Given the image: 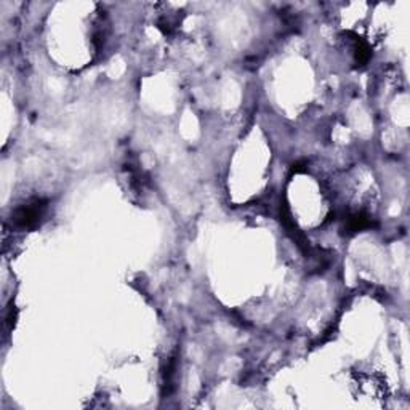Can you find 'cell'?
<instances>
[{
    "instance_id": "1",
    "label": "cell",
    "mask_w": 410,
    "mask_h": 410,
    "mask_svg": "<svg viewBox=\"0 0 410 410\" xmlns=\"http://www.w3.org/2000/svg\"><path fill=\"white\" fill-rule=\"evenodd\" d=\"M45 202L42 201H34L27 205H23L16 210L13 215V221L20 228H31L39 223V220L44 216L45 212Z\"/></svg>"
}]
</instances>
